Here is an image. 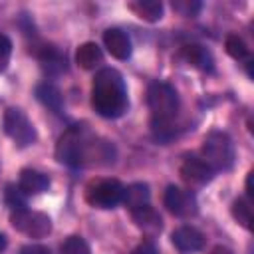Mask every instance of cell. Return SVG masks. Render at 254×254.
I'll list each match as a JSON object with an SVG mask.
<instances>
[{
	"mask_svg": "<svg viewBox=\"0 0 254 254\" xmlns=\"http://www.w3.org/2000/svg\"><path fill=\"white\" fill-rule=\"evenodd\" d=\"M56 157L60 163L69 165V167L109 165L115 161V149L109 141L97 139L89 135L85 129L71 127L58 141Z\"/></svg>",
	"mask_w": 254,
	"mask_h": 254,
	"instance_id": "1",
	"label": "cell"
},
{
	"mask_svg": "<svg viewBox=\"0 0 254 254\" xmlns=\"http://www.w3.org/2000/svg\"><path fill=\"white\" fill-rule=\"evenodd\" d=\"M91 105L101 117H119L127 109V87L123 75L113 67H103L91 83Z\"/></svg>",
	"mask_w": 254,
	"mask_h": 254,
	"instance_id": "2",
	"label": "cell"
},
{
	"mask_svg": "<svg viewBox=\"0 0 254 254\" xmlns=\"http://www.w3.org/2000/svg\"><path fill=\"white\" fill-rule=\"evenodd\" d=\"M202 161L216 173L228 171L234 165V143L222 131H210L202 141Z\"/></svg>",
	"mask_w": 254,
	"mask_h": 254,
	"instance_id": "3",
	"label": "cell"
},
{
	"mask_svg": "<svg viewBox=\"0 0 254 254\" xmlns=\"http://www.w3.org/2000/svg\"><path fill=\"white\" fill-rule=\"evenodd\" d=\"M147 103L153 111V119L173 121L179 111V95L173 85L165 81H155L147 89Z\"/></svg>",
	"mask_w": 254,
	"mask_h": 254,
	"instance_id": "4",
	"label": "cell"
},
{
	"mask_svg": "<svg viewBox=\"0 0 254 254\" xmlns=\"http://www.w3.org/2000/svg\"><path fill=\"white\" fill-rule=\"evenodd\" d=\"M2 125H4V133H6L18 147H30V145L36 143V139H38L32 121H30V119L26 117V113H24L22 109H18V107L6 109L4 119H2Z\"/></svg>",
	"mask_w": 254,
	"mask_h": 254,
	"instance_id": "5",
	"label": "cell"
},
{
	"mask_svg": "<svg viewBox=\"0 0 254 254\" xmlns=\"http://www.w3.org/2000/svg\"><path fill=\"white\" fill-rule=\"evenodd\" d=\"M10 224L30 236V238H44L52 232V220L48 214L44 212H38V210H28V208H22V210H12L10 214Z\"/></svg>",
	"mask_w": 254,
	"mask_h": 254,
	"instance_id": "6",
	"label": "cell"
},
{
	"mask_svg": "<svg viewBox=\"0 0 254 254\" xmlns=\"http://www.w3.org/2000/svg\"><path fill=\"white\" fill-rule=\"evenodd\" d=\"M123 185L117 179H103L97 183H91L85 190V198L95 208H113L121 202L123 196Z\"/></svg>",
	"mask_w": 254,
	"mask_h": 254,
	"instance_id": "7",
	"label": "cell"
},
{
	"mask_svg": "<svg viewBox=\"0 0 254 254\" xmlns=\"http://www.w3.org/2000/svg\"><path fill=\"white\" fill-rule=\"evenodd\" d=\"M163 200H165V206L175 216L187 218V216H192L196 212V198H194V194L190 190L181 189V187H175V185L167 187Z\"/></svg>",
	"mask_w": 254,
	"mask_h": 254,
	"instance_id": "8",
	"label": "cell"
},
{
	"mask_svg": "<svg viewBox=\"0 0 254 254\" xmlns=\"http://www.w3.org/2000/svg\"><path fill=\"white\" fill-rule=\"evenodd\" d=\"M181 177L189 185H204V183L212 181L214 171L200 157H187L181 165Z\"/></svg>",
	"mask_w": 254,
	"mask_h": 254,
	"instance_id": "9",
	"label": "cell"
},
{
	"mask_svg": "<svg viewBox=\"0 0 254 254\" xmlns=\"http://www.w3.org/2000/svg\"><path fill=\"white\" fill-rule=\"evenodd\" d=\"M103 44L107 52L115 60H127L131 56V40L129 36L119 28H109L103 32Z\"/></svg>",
	"mask_w": 254,
	"mask_h": 254,
	"instance_id": "10",
	"label": "cell"
},
{
	"mask_svg": "<svg viewBox=\"0 0 254 254\" xmlns=\"http://www.w3.org/2000/svg\"><path fill=\"white\" fill-rule=\"evenodd\" d=\"M173 244L181 250V252H196L204 246V236L200 230H196L194 226H181L171 234Z\"/></svg>",
	"mask_w": 254,
	"mask_h": 254,
	"instance_id": "11",
	"label": "cell"
},
{
	"mask_svg": "<svg viewBox=\"0 0 254 254\" xmlns=\"http://www.w3.org/2000/svg\"><path fill=\"white\" fill-rule=\"evenodd\" d=\"M18 187H20V190L24 194H40V192H46L50 189V179L40 171L24 169L20 173Z\"/></svg>",
	"mask_w": 254,
	"mask_h": 254,
	"instance_id": "12",
	"label": "cell"
},
{
	"mask_svg": "<svg viewBox=\"0 0 254 254\" xmlns=\"http://www.w3.org/2000/svg\"><path fill=\"white\" fill-rule=\"evenodd\" d=\"M149 198H151L149 185H145V183H133V185H129L127 189H123L121 202L133 212V210H137V208L147 206V204H149Z\"/></svg>",
	"mask_w": 254,
	"mask_h": 254,
	"instance_id": "13",
	"label": "cell"
},
{
	"mask_svg": "<svg viewBox=\"0 0 254 254\" xmlns=\"http://www.w3.org/2000/svg\"><path fill=\"white\" fill-rule=\"evenodd\" d=\"M36 97H38L40 103H44L54 113H62V109H64V95H62V91L54 83H48V81L38 83L36 85Z\"/></svg>",
	"mask_w": 254,
	"mask_h": 254,
	"instance_id": "14",
	"label": "cell"
},
{
	"mask_svg": "<svg viewBox=\"0 0 254 254\" xmlns=\"http://www.w3.org/2000/svg\"><path fill=\"white\" fill-rule=\"evenodd\" d=\"M75 62L79 64V67L83 69H93L97 67L101 62H103V54H101V48L95 44V42H85L77 48L75 52Z\"/></svg>",
	"mask_w": 254,
	"mask_h": 254,
	"instance_id": "15",
	"label": "cell"
},
{
	"mask_svg": "<svg viewBox=\"0 0 254 254\" xmlns=\"http://www.w3.org/2000/svg\"><path fill=\"white\" fill-rule=\"evenodd\" d=\"M181 56L189 62V64H192V65H196V67H200V69H212V56H210V52L206 50V48H202V46H196V44H190V46H185L183 50H181Z\"/></svg>",
	"mask_w": 254,
	"mask_h": 254,
	"instance_id": "16",
	"label": "cell"
},
{
	"mask_svg": "<svg viewBox=\"0 0 254 254\" xmlns=\"http://www.w3.org/2000/svg\"><path fill=\"white\" fill-rule=\"evenodd\" d=\"M129 8L145 22H157L163 18V4L159 0H137L131 2Z\"/></svg>",
	"mask_w": 254,
	"mask_h": 254,
	"instance_id": "17",
	"label": "cell"
},
{
	"mask_svg": "<svg viewBox=\"0 0 254 254\" xmlns=\"http://www.w3.org/2000/svg\"><path fill=\"white\" fill-rule=\"evenodd\" d=\"M133 214V220H135V224L139 226V228H143V230H147V232H159L161 230V216L147 204V206H143V208H137V210H133L131 212Z\"/></svg>",
	"mask_w": 254,
	"mask_h": 254,
	"instance_id": "18",
	"label": "cell"
},
{
	"mask_svg": "<svg viewBox=\"0 0 254 254\" xmlns=\"http://www.w3.org/2000/svg\"><path fill=\"white\" fill-rule=\"evenodd\" d=\"M232 216L234 220L244 226L246 230L252 228V206H250V198H236L232 202Z\"/></svg>",
	"mask_w": 254,
	"mask_h": 254,
	"instance_id": "19",
	"label": "cell"
},
{
	"mask_svg": "<svg viewBox=\"0 0 254 254\" xmlns=\"http://www.w3.org/2000/svg\"><path fill=\"white\" fill-rule=\"evenodd\" d=\"M224 48H226V54L234 60H246L248 58V46L244 44V40L236 34H230L226 36L224 40Z\"/></svg>",
	"mask_w": 254,
	"mask_h": 254,
	"instance_id": "20",
	"label": "cell"
},
{
	"mask_svg": "<svg viewBox=\"0 0 254 254\" xmlns=\"http://www.w3.org/2000/svg\"><path fill=\"white\" fill-rule=\"evenodd\" d=\"M62 254H91V250L81 236H69L62 244Z\"/></svg>",
	"mask_w": 254,
	"mask_h": 254,
	"instance_id": "21",
	"label": "cell"
},
{
	"mask_svg": "<svg viewBox=\"0 0 254 254\" xmlns=\"http://www.w3.org/2000/svg\"><path fill=\"white\" fill-rule=\"evenodd\" d=\"M6 202L12 210H22L26 208V194L20 190V187H6Z\"/></svg>",
	"mask_w": 254,
	"mask_h": 254,
	"instance_id": "22",
	"label": "cell"
},
{
	"mask_svg": "<svg viewBox=\"0 0 254 254\" xmlns=\"http://www.w3.org/2000/svg\"><path fill=\"white\" fill-rule=\"evenodd\" d=\"M200 2L196 0H175L173 2V10L179 12L181 16H196L200 12Z\"/></svg>",
	"mask_w": 254,
	"mask_h": 254,
	"instance_id": "23",
	"label": "cell"
},
{
	"mask_svg": "<svg viewBox=\"0 0 254 254\" xmlns=\"http://www.w3.org/2000/svg\"><path fill=\"white\" fill-rule=\"evenodd\" d=\"M10 56H12V42L8 36L0 34V73L8 67L10 64Z\"/></svg>",
	"mask_w": 254,
	"mask_h": 254,
	"instance_id": "24",
	"label": "cell"
},
{
	"mask_svg": "<svg viewBox=\"0 0 254 254\" xmlns=\"http://www.w3.org/2000/svg\"><path fill=\"white\" fill-rule=\"evenodd\" d=\"M20 254H52V252L42 244H28L20 250Z\"/></svg>",
	"mask_w": 254,
	"mask_h": 254,
	"instance_id": "25",
	"label": "cell"
},
{
	"mask_svg": "<svg viewBox=\"0 0 254 254\" xmlns=\"http://www.w3.org/2000/svg\"><path fill=\"white\" fill-rule=\"evenodd\" d=\"M131 254H159V252H157V248H155L151 242H143V244H139Z\"/></svg>",
	"mask_w": 254,
	"mask_h": 254,
	"instance_id": "26",
	"label": "cell"
},
{
	"mask_svg": "<svg viewBox=\"0 0 254 254\" xmlns=\"http://www.w3.org/2000/svg\"><path fill=\"white\" fill-rule=\"evenodd\" d=\"M210 254H232V250L226 248V246H214V248L210 250Z\"/></svg>",
	"mask_w": 254,
	"mask_h": 254,
	"instance_id": "27",
	"label": "cell"
},
{
	"mask_svg": "<svg viewBox=\"0 0 254 254\" xmlns=\"http://www.w3.org/2000/svg\"><path fill=\"white\" fill-rule=\"evenodd\" d=\"M246 194H248V198L252 196V173H248V177H246Z\"/></svg>",
	"mask_w": 254,
	"mask_h": 254,
	"instance_id": "28",
	"label": "cell"
},
{
	"mask_svg": "<svg viewBox=\"0 0 254 254\" xmlns=\"http://www.w3.org/2000/svg\"><path fill=\"white\" fill-rule=\"evenodd\" d=\"M6 244H8V242H6V236H4L2 232H0V252H4V248H6Z\"/></svg>",
	"mask_w": 254,
	"mask_h": 254,
	"instance_id": "29",
	"label": "cell"
}]
</instances>
